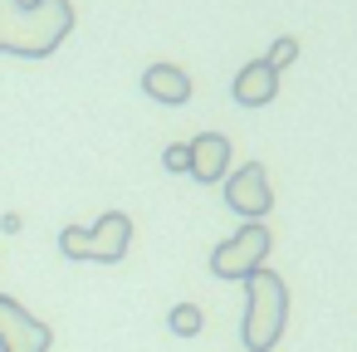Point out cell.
I'll return each mask as SVG.
<instances>
[{"mask_svg":"<svg viewBox=\"0 0 357 352\" xmlns=\"http://www.w3.org/2000/svg\"><path fill=\"white\" fill-rule=\"evenodd\" d=\"M74 30L69 0H0V54L45 59Z\"/></svg>","mask_w":357,"mask_h":352,"instance_id":"obj_1","label":"cell"},{"mask_svg":"<svg viewBox=\"0 0 357 352\" xmlns=\"http://www.w3.org/2000/svg\"><path fill=\"white\" fill-rule=\"evenodd\" d=\"M289 328V284L274 269H255L245 279V323L240 337L250 352H274Z\"/></svg>","mask_w":357,"mask_h":352,"instance_id":"obj_2","label":"cell"},{"mask_svg":"<svg viewBox=\"0 0 357 352\" xmlns=\"http://www.w3.org/2000/svg\"><path fill=\"white\" fill-rule=\"evenodd\" d=\"M269 245H274V235L264 230V220H245L225 245L211 250V274H215V279H240V284H245L255 269H264Z\"/></svg>","mask_w":357,"mask_h":352,"instance_id":"obj_3","label":"cell"},{"mask_svg":"<svg viewBox=\"0 0 357 352\" xmlns=\"http://www.w3.org/2000/svg\"><path fill=\"white\" fill-rule=\"evenodd\" d=\"M225 206L240 220H264L274 211V191H269V171L259 162H245L240 171L225 176Z\"/></svg>","mask_w":357,"mask_h":352,"instance_id":"obj_4","label":"cell"},{"mask_svg":"<svg viewBox=\"0 0 357 352\" xmlns=\"http://www.w3.org/2000/svg\"><path fill=\"white\" fill-rule=\"evenodd\" d=\"M50 342L54 332L35 313H25L15 298L0 293V352H50Z\"/></svg>","mask_w":357,"mask_h":352,"instance_id":"obj_5","label":"cell"},{"mask_svg":"<svg viewBox=\"0 0 357 352\" xmlns=\"http://www.w3.org/2000/svg\"><path fill=\"white\" fill-rule=\"evenodd\" d=\"M89 259H98V264H118L128 250H132V220L123 215V211H103L93 225H89Z\"/></svg>","mask_w":357,"mask_h":352,"instance_id":"obj_6","label":"cell"},{"mask_svg":"<svg viewBox=\"0 0 357 352\" xmlns=\"http://www.w3.org/2000/svg\"><path fill=\"white\" fill-rule=\"evenodd\" d=\"M186 147H191V171L186 176H196L201 186H211V181H220L230 171V137L225 132H201Z\"/></svg>","mask_w":357,"mask_h":352,"instance_id":"obj_7","label":"cell"},{"mask_svg":"<svg viewBox=\"0 0 357 352\" xmlns=\"http://www.w3.org/2000/svg\"><path fill=\"white\" fill-rule=\"evenodd\" d=\"M274 93H279V74H274L264 59H255V64H245V69L235 74V103H245V108H264Z\"/></svg>","mask_w":357,"mask_h":352,"instance_id":"obj_8","label":"cell"},{"mask_svg":"<svg viewBox=\"0 0 357 352\" xmlns=\"http://www.w3.org/2000/svg\"><path fill=\"white\" fill-rule=\"evenodd\" d=\"M142 93L176 108V103L191 98V79H186V69H176V64H152V69L142 74Z\"/></svg>","mask_w":357,"mask_h":352,"instance_id":"obj_9","label":"cell"},{"mask_svg":"<svg viewBox=\"0 0 357 352\" xmlns=\"http://www.w3.org/2000/svg\"><path fill=\"white\" fill-rule=\"evenodd\" d=\"M167 328H172L176 337H196V332L206 328V313H201V303H176V308L167 313Z\"/></svg>","mask_w":357,"mask_h":352,"instance_id":"obj_10","label":"cell"},{"mask_svg":"<svg viewBox=\"0 0 357 352\" xmlns=\"http://www.w3.org/2000/svg\"><path fill=\"white\" fill-rule=\"evenodd\" d=\"M59 250L69 254V259H89L93 250H89V225H64L59 230Z\"/></svg>","mask_w":357,"mask_h":352,"instance_id":"obj_11","label":"cell"},{"mask_svg":"<svg viewBox=\"0 0 357 352\" xmlns=\"http://www.w3.org/2000/svg\"><path fill=\"white\" fill-rule=\"evenodd\" d=\"M294 59H298V40H289V35H284V40H274V49H269V59H264V64L279 74V69H284V64H294Z\"/></svg>","mask_w":357,"mask_h":352,"instance_id":"obj_12","label":"cell"},{"mask_svg":"<svg viewBox=\"0 0 357 352\" xmlns=\"http://www.w3.org/2000/svg\"><path fill=\"white\" fill-rule=\"evenodd\" d=\"M162 167H167V171H191V147H186V142H172V147L162 152Z\"/></svg>","mask_w":357,"mask_h":352,"instance_id":"obj_13","label":"cell"}]
</instances>
